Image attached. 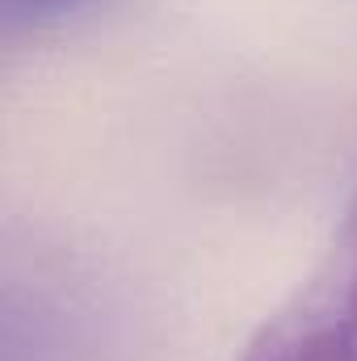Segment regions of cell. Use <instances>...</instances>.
I'll list each match as a JSON object with an SVG mask.
<instances>
[{"instance_id":"1","label":"cell","mask_w":357,"mask_h":361,"mask_svg":"<svg viewBox=\"0 0 357 361\" xmlns=\"http://www.w3.org/2000/svg\"><path fill=\"white\" fill-rule=\"evenodd\" d=\"M105 4L109 0H0V25H4V38L47 34L76 17H89Z\"/></svg>"},{"instance_id":"2","label":"cell","mask_w":357,"mask_h":361,"mask_svg":"<svg viewBox=\"0 0 357 361\" xmlns=\"http://www.w3.org/2000/svg\"><path fill=\"white\" fill-rule=\"evenodd\" d=\"M244 361H273V357H269L265 349H257V345H253V353H248V357H244Z\"/></svg>"}]
</instances>
